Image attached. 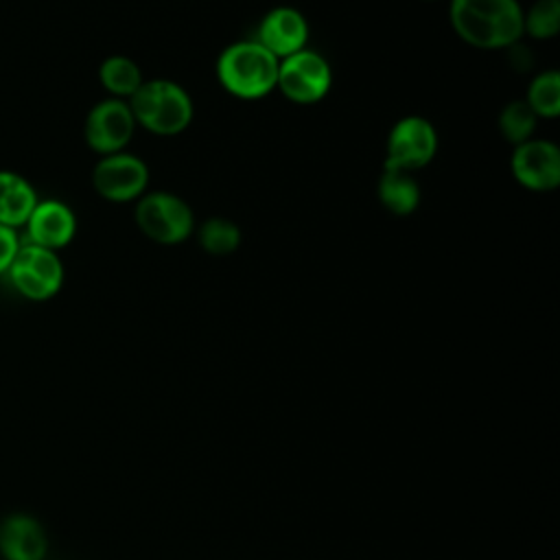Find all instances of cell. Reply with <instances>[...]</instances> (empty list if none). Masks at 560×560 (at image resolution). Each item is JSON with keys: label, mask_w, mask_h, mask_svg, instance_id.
<instances>
[{"label": "cell", "mask_w": 560, "mask_h": 560, "mask_svg": "<svg viewBox=\"0 0 560 560\" xmlns=\"http://www.w3.org/2000/svg\"><path fill=\"white\" fill-rule=\"evenodd\" d=\"M510 168L514 179L527 190H556L560 186V149L551 140L529 138L512 149Z\"/></svg>", "instance_id": "30bf717a"}, {"label": "cell", "mask_w": 560, "mask_h": 560, "mask_svg": "<svg viewBox=\"0 0 560 560\" xmlns=\"http://www.w3.org/2000/svg\"><path fill=\"white\" fill-rule=\"evenodd\" d=\"M92 186L107 201H133L140 199L149 186V168L144 160L127 151L101 155L92 171Z\"/></svg>", "instance_id": "ba28073f"}, {"label": "cell", "mask_w": 560, "mask_h": 560, "mask_svg": "<svg viewBox=\"0 0 560 560\" xmlns=\"http://www.w3.org/2000/svg\"><path fill=\"white\" fill-rule=\"evenodd\" d=\"M20 243L22 241L18 238V230L7 228V225L0 223V276L7 273V269L11 267Z\"/></svg>", "instance_id": "44dd1931"}, {"label": "cell", "mask_w": 560, "mask_h": 560, "mask_svg": "<svg viewBox=\"0 0 560 560\" xmlns=\"http://www.w3.org/2000/svg\"><path fill=\"white\" fill-rule=\"evenodd\" d=\"M376 195L381 206L396 217H407L420 206V186L413 173L407 171L383 168L376 184Z\"/></svg>", "instance_id": "9a60e30c"}, {"label": "cell", "mask_w": 560, "mask_h": 560, "mask_svg": "<svg viewBox=\"0 0 560 560\" xmlns=\"http://www.w3.org/2000/svg\"><path fill=\"white\" fill-rule=\"evenodd\" d=\"M136 131L133 114L122 98H105L96 103L85 118L83 136L88 147L98 155L125 151Z\"/></svg>", "instance_id": "9c48e42d"}, {"label": "cell", "mask_w": 560, "mask_h": 560, "mask_svg": "<svg viewBox=\"0 0 560 560\" xmlns=\"http://www.w3.org/2000/svg\"><path fill=\"white\" fill-rule=\"evenodd\" d=\"M448 22L462 42L481 50L510 48L525 35L518 0H451Z\"/></svg>", "instance_id": "6da1fadb"}, {"label": "cell", "mask_w": 560, "mask_h": 560, "mask_svg": "<svg viewBox=\"0 0 560 560\" xmlns=\"http://www.w3.org/2000/svg\"><path fill=\"white\" fill-rule=\"evenodd\" d=\"M136 125L155 136H177L192 122L190 94L171 79H144L127 98Z\"/></svg>", "instance_id": "3957f363"}, {"label": "cell", "mask_w": 560, "mask_h": 560, "mask_svg": "<svg viewBox=\"0 0 560 560\" xmlns=\"http://www.w3.org/2000/svg\"><path fill=\"white\" fill-rule=\"evenodd\" d=\"M536 125H538V116L532 112L525 98L510 101L499 114V131L514 147L534 138Z\"/></svg>", "instance_id": "d6986e66"}, {"label": "cell", "mask_w": 560, "mask_h": 560, "mask_svg": "<svg viewBox=\"0 0 560 560\" xmlns=\"http://www.w3.org/2000/svg\"><path fill=\"white\" fill-rule=\"evenodd\" d=\"M7 276L20 295L33 302H44L59 293L63 284V262L57 252L24 241L7 269Z\"/></svg>", "instance_id": "5b68a950"}, {"label": "cell", "mask_w": 560, "mask_h": 560, "mask_svg": "<svg viewBox=\"0 0 560 560\" xmlns=\"http://www.w3.org/2000/svg\"><path fill=\"white\" fill-rule=\"evenodd\" d=\"M197 241L210 256H230L241 245V230L225 217H212L199 225Z\"/></svg>", "instance_id": "e0dca14e"}, {"label": "cell", "mask_w": 560, "mask_h": 560, "mask_svg": "<svg viewBox=\"0 0 560 560\" xmlns=\"http://www.w3.org/2000/svg\"><path fill=\"white\" fill-rule=\"evenodd\" d=\"M330 85L332 70L319 52L304 48L280 59L276 90H280L287 101L295 105H313L328 94Z\"/></svg>", "instance_id": "8992f818"}, {"label": "cell", "mask_w": 560, "mask_h": 560, "mask_svg": "<svg viewBox=\"0 0 560 560\" xmlns=\"http://www.w3.org/2000/svg\"><path fill=\"white\" fill-rule=\"evenodd\" d=\"M525 103L538 118L553 120L560 116V72L545 70L536 74L527 88Z\"/></svg>", "instance_id": "ac0fdd59"}, {"label": "cell", "mask_w": 560, "mask_h": 560, "mask_svg": "<svg viewBox=\"0 0 560 560\" xmlns=\"http://www.w3.org/2000/svg\"><path fill=\"white\" fill-rule=\"evenodd\" d=\"M256 42L262 44L276 59H284L306 48L308 22L293 7H276L260 20Z\"/></svg>", "instance_id": "8fae6325"}, {"label": "cell", "mask_w": 560, "mask_h": 560, "mask_svg": "<svg viewBox=\"0 0 560 560\" xmlns=\"http://www.w3.org/2000/svg\"><path fill=\"white\" fill-rule=\"evenodd\" d=\"M0 551L7 560H42L46 553L42 525L24 514L9 516L0 525Z\"/></svg>", "instance_id": "4fadbf2b"}, {"label": "cell", "mask_w": 560, "mask_h": 560, "mask_svg": "<svg viewBox=\"0 0 560 560\" xmlns=\"http://www.w3.org/2000/svg\"><path fill=\"white\" fill-rule=\"evenodd\" d=\"M98 81L112 94V98L125 101L142 85L144 77L140 66L133 59L125 55H112L101 61Z\"/></svg>", "instance_id": "2e32d148"}, {"label": "cell", "mask_w": 560, "mask_h": 560, "mask_svg": "<svg viewBox=\"0 0 560 560\" xmlns=\"http://www.w3.org/2000/svg\"><path fill=\"white\" fill-rule=\"evenodd\" d=\"M133 219L138 230L160 245H179L195 230L192 208L166 190L142 195L136 203Z\"/></svg>", "instance_id": "277c9868"}, {"label": "cell", "mask_w": 560, "mask_h": 560, "mask_svg": "<svg viewBox=\"0 0 560 560\" xmlns=\"http://www.w3.org/2000/svg\"><path fill=\"white\" fill-rule=\"evenodd\" d=\"M278 66L280 59L256 39L234 42L217 59V79L228 94L256 101L276 90Z\"/></svg>", "instance_id": "7a4b0ae2"}, {"label": "cell", "mask_w": 560, "mask_h": 560, "mask_svg": "<svg viewBox=\"0 0 560 560\" xmlns=\"http://www.w3.org/2000/svg\"><path fill=\"white\" fill-rule=\"evenodd\" d=\"M37 192L28 179L13 171H0V223L7 228H24L33 208L37 206Z\"/></svg>", "instance_id": "5bb4252c"}, {"label": "cell", "mask_w": 560, "mask_h": 560, "mask_svg": "<svg viewBox=\"0 0 560 560\" xmlns=\"http://www.w3.org/2000/svg\"><path fill=\"white\" fill-rule=\"evenodd\" d=\"M560 31V0H536L523 11V33L534 39H551Z\"/></svg>", "instance_id": "ffe728a7"}, {"label": "cell", "mask_w": 560, "mask_h": 560, "mask_svg": "<svg viewBox=\"0 0 560 560\" xmlns=\"http://www.w3.org/2000/svg\"><path fill=\"white\" fill-rule=\"evenodd\" d=\"M24 228H26V243L57 252L74 238L77 219H74V212L63 201L44 199V201H37Z\"/></svg>", "instance_id": "7c38bea8"}, {"label": "cell", "mask_w": 560, "mask_h": 560, "mask_svg": "<svg viewBox=\"0 0 560 560\" xmlns=\"http://www.w3.org/2000/svg\"><path fill=\"white\" fill-rule=\"evenodd\" d=\"M438 153V131L422 116L400 118L385 142V168L416 173Z\"/></svg>", "instance_id": "52a82bcc"}]
</instances>
